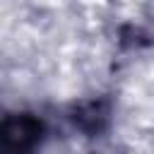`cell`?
I'll return each mask as SVG.
<instances>
[{"label": "cell", "instance_id": "cell-1", "mask_svg": "<svg viewBox=\"0 0 154 154\" xmlns=\"http://www.w3.org/2000/svg\"><path fill=\"white\" fill-rule=\"evenodd\" d=\"M43 140V120L29 111L5 113L0 123V154H34Z\"/></svg>", "mask_w": 154, "mask_h": 154}, {"label": "cell", "instance_id": "cell-2", "mask_svg": "<svg viewBox=\"0 0 154 154\" xmlns=\"http://www.w3.org/2000/svg\"><path fill=\"white\" fill-rule=\"evenodd\" d=\"M72 120L84 132H99L103 128V123L108 120V108H106L103 101H89V103H82L75 111Z\"/></svg>", "mask_w": 154, "mask_h": 154}]
</instances>
